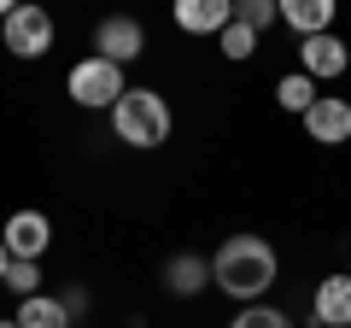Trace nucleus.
<instances>
[{
	"label": "nucleus",
	"mask_w": 351,
	"mask_h": 328,
	"mask_svg": "<svg viewBox=\"0 0 351 328\" xmlns=\"http://www.w3.org/2000/svg\"><path fill=\"white\" fill-rule=\"evenodd\" d=\"M211 281L228 299H258L276 288V246L263 235H228L211 258Z\"/></svg>",
	"instance_id": "nucleus-1"
},
{
	"label": "nucleus",
	"mask_w": 351,
	"mask_h": 328,
	"mask_svg": "<svg viewBox=\"0 0 351 328\" xmlns=\"http://www.w3.org/2000/svg\"><path fill=\"white\" fill-rule=\"evenodd\" d=\"M112 135L123 147H164L170 141V106L152 89H123V100L112 106Z\"/></svg>",
	"instance_id": "nucleus-2"
},
{
	"label": "nucleus",
	"mask_w": 351,
	"mask_h": 328,
	"mask_svg": "<svg viewBox=\"0 0 351 328\" xmlns=\"http://www.w3.org/2000/svg\"><path fill=\"white\" fill-rule=\"evenodd\" d=\"M64 89H71L76 106H117V100H123V65H112V59L94 53V59H82V65L71 71Z\"/></svg>",
	"instance_id": "nucleus-3"
},
{
	"label": "nucleus",
	"mask_w": 351,
	"mask_h": 328,
	"mask_svg": "<svg viewBox=\"0 0 351 328\" xmlns=\"http://www.w3.org/2000/svg\"><path fill=\"white\" fill-rule=\"evenodd\" d=\"M6 47H12L18 59H41V53L53 47V12L41 0H24L18 12H6Z\"/></svg>",
	"instance_id": "nucleus-4"
},
{
	"label": "nucleus",
	"mask_w": 351,
	"mask_h": 328,
	"mask_svg": "<svg viewBox=\"0 0 351 328\" xmlns=\"http://www.w3.org/2000/svg\"><path fill=\"white\" fill-rule=\"evenodd\" d=\"M94 47H100V59H112V65H129L141 47H147V30H141V18H106L100 30H94Z\"/></svg>",
	"instance_id": "nucleus-5"
},
{
	"label": "nucleus",
	"mask_w": 351,
	"mask_h": 328,
	"mask_svg": "<svg viewBox=\"0 0 351 328\" xmlns=\"http://www.w3.org/2000/svg\"><path fill=\"white\" fill-rule=\"evenodd\" d=\"M304 135L322 141V147H339V141H351V106L339 100V94H322V100L304 112Z\"/></svg>",
	"instance_id": "nucleus-6"
},
{
	"label": "nucleus",
	"mask_w": 351,
	"mask_h": 328,
	"mask_svg": "<svg viewBox=\"0 0 351 328\" xmlns=\"http://www.w3.org/2000/svg\"><path fill=\"white\" fill-rule=\"evenodd\" d=\"M176 24L188 36H223L234 24V0H176Z\"/></svg>",
	"instance_id": "nucleus-7"
},
{
	"label": "nucleus",
	"mask_w": 351,
	"mask_h": 328,
	"mask_svg": "<svg viewBox=\"0 0 351 328\" xmlns=\"http://www.w3.org/2000/svg\"><path fill=\"white\" fill-rule=\"evenodd\" d=\"M0 240H6V253H12V258H41V253H47V240H53V223L41 211H18Z\"/></svg>",
	"instance_id": "nucleus-8"
},
{
	"label": "nucleus",
	"mask_w": 351,
	"mask_h": 328,
	"mask_svg": "<svg viewBox=\"0 0 351 328\" xmlns=\"http://www.w3.org/2000/svg\"><path fill=\"white\" fill-rule=\"evenodd\" d=\"M299 65H304V76H339V71L351 65V47H346L339 36H304Z\"/></svg>",
	"instance_id": "nucleus-9"
},
{
	"label": "nucleus",
	"mask_w": 351,
	"mask_h": 328,
	"mask_svg": "<svg viewBox=\"0 0 351 328\" xmlns=\"http://www.w3.org/2000/svg\"><path fill=\"white\" fill-rule=\"evenodd\" d=\"M311 311H316L322 328H351V276H328L322 288H316Z\"/></svg>",
	"instance_id": "nucleus-10"
},
{
	"label": "nucleus",
	"mask_w": 351,
	"mask_h": 328,
	"mask_svg": "<svg viewBox=\"0 0 351 328\" xmlns=\"http://www.w3.org/2000/svg\"><path fill=\"white\" fill-rule=\"evenodd\" d=\"M334 12H339V0H281V18H287L299 36H328Z\"/></svg>",
	"instance_id": "nucleus-11"
},
{
	"label": "nucleus",
	"mask_w": 351,
	"mask_h": 328,
	"mask_svg": "<svg viewBox=\"0 0 351 328\" xmlns=\"http://www.w3.org/2000/svg\"><path fill=\"white\" fill-rule=\"evenodd\" d=\"M18 328H71V311H64L59 299H24L18 305Z\"/></svg>",
	"instance_id": "nucleus-12"
},
{
	"label": "nucleus",
	"mask_w": 351,
	"mask_h": 328,
	"mask_svg": "<svg viewBox=\"0 0 351 328\" xmlns=\"http://www.w3.org/2000/svg\"><path fill=\"white\" fill-rule=\"evenodd\" d=\"M205 276H211V270H205L199 258H188V253H182V258H170V270H164V281H170V293H176V299H193V293L205 288Z\"/></svg>",
	"instance_id": "nucleus-13"
},
{
	"label": "nucleus",
	"mask_w": 351,
	"mask_h": 328,
	"mask_svg": "<svg viewBox=\"0 0 351 328\" xmlns=\"http://www.w3.org/2000/svg\"><path fill=\"white\" fill-rule=\"evenodd\" d=\"M276 100H281V112H299L304 117L316 100H322V94H316V76H304V71L299 76H281V82H276Z\"/></svg>",
	"instance_id": "nucleus-14"
},
{
	"label": "nucleus",
	"mask_w": 351,
	"mask_h": 328,
	"mask_svg": "<svg viewBox=\"0 0 351 328\" xmlns=\"http://www.w3.org/2000/svg\"><path fill=\"white\" fill-rule=\"evenodd\" d=\"M252 53H258V30L234 18V24L223 30V59H252Z\"/></svg>",
	"instance_id": "nucleus-15"
},
{
	"label": "nucleus",
	"mask_w": 351,
	"mask_h": 328,
	"mask_svg": "<svg viewBox=\"0 0 351 328\" xmlns=\"http://www.w3.org/2000/svg\"><path fill=\"white\" fill-rule=\"evenodd\" d=\"M6 288H12V293H24V299H36V288H41L36 258H12V264H6Z\"/></svg>",
	"instance_id": "nucleus-16"
},
{
	"label": "nucleus",
	"mask_w": 351,
	"mask_h": 328,
	"mask_svg": "<svg viewBox=\"0 0 351 328\" xmlns=\"http://www.w3.org/2000/svg\"><path fill=\"white\" fill-rule=\"evenodd\" d=\"M234 18L252 24V30H263V24H276V18H281V0H234Z\"/></svg>",
	"instance_id": "nucleus-17"
},
{
	"label": "nucleus",
	"mask_w": 351,
	"mask_h": 328,
	"mask_svg": "<svg viewBox=\"0 0 351 328\" xmlns=\"http://www.w3.org/2000/svg\"><path fill=\"white\" fill-rule=\"evenodd\" d=\"M228 328H293V323H287L281 311H269V305H246V311H240Z\"/></svg>",
	"instance_id": "nucleus-18"
},
{
	"label": "nucleus",
	"mask_w": 351,
	"mask_h": 328,
	"mask_svg": "<svg viewBox=\"0 0 351 328\" xmlns=\"http://www.w3.org/2000/svg\"><path fill=\"white\" fill-rule=\"evenodd\" d=\"M6 264H12V253H6V240H0V281H6Z\"/></svg>",
	"instance_id": "nucleus-19"
},
{
	"label": "nucleus",
	"mask_w": 351,
	"mask_h": 328,
	"mask_svg": "<svg viewBox=\"0 0 351 328\" xmlns=\"http://www.w3.org/2000/svg\"><path fill=\"white\" fill-rule=\"evenodd\" d=\"M18 6H24V0H0V18H6V12H18Z\"/></svg>",
	"instance_id": "nucleus-20"
},
{
	"label": "nucleus",
	"mask_w": 351,
	"mask_h": 328,
	"mask_svg": "<svg viewBox=\"0 0 351 328\" xmlns=\"http://www.w3.org/2000/svg\"><path fill=\"white\" fill-rule=\"evenodd\" d=\"M0 328H18V316H12V323H0Z\"/></svg>",
	"instance_id": "nucleus-21"
}]
</instances>
